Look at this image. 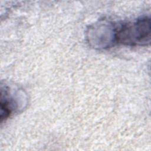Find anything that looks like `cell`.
<instances>
[{"instance_id": "cell-1", "label": "cell", "mask_w": 151, "mask_h": 151, "mask_svg": "<svg viewBox=\"0 0 151 151\" xmlns=\"http://www.w3.org/2000/svg\"><path fill=\"white\" fill-rule=\"evenodd\" d=\"M113 29V39L126 45H146L150 42V19L146 17L133 22L120 24Z\"/></svg>"}]
</instances>
